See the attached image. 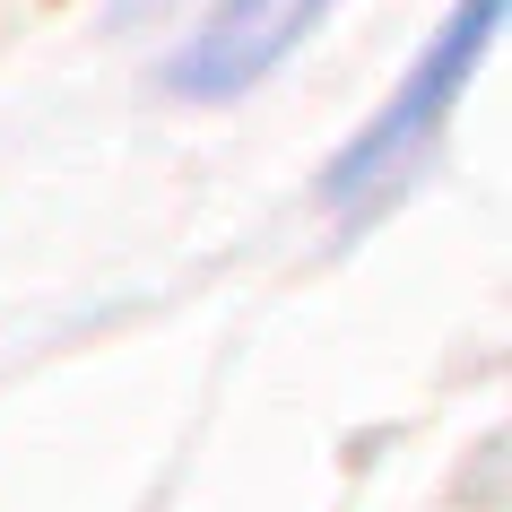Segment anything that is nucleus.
<instances>
[{
  "mask_svg": "<svg viewBox=\"0 0 512 512\" xmlns=\"http://www.w3.org/2000/svg\"><path fill=\"white\" fill-rule=\"evenodd\" d=\"M495 27H504V0H460V18L408 61V79L391 87V105L330 157V183H322L330 209H365V200H382V191L400 183L408 165H426V148L443 139V122H452V105H460V87L478 79Z\"/></svg>",
  "mask_w": 512,
  "mask_h": 512,
  "instance_id": "1",
  "label": "nucleus"
},
{
  "mask_svg": "<svg viewBox=\"0 0 512 512\" xmlns=\"http://www.w3.org/2000/svg\"><path fill=\"white\" fill-rule=\"evenodd\" d=\"M339 0H209V18L165 53V96L183 105H226L243 87L304 53V35L322 27Z\"/></svg>",
  "mask_w": 512,
  "mask_h": 512,
  "instance_id": "2",
  "label": "nucleus"
}]
</instances>
